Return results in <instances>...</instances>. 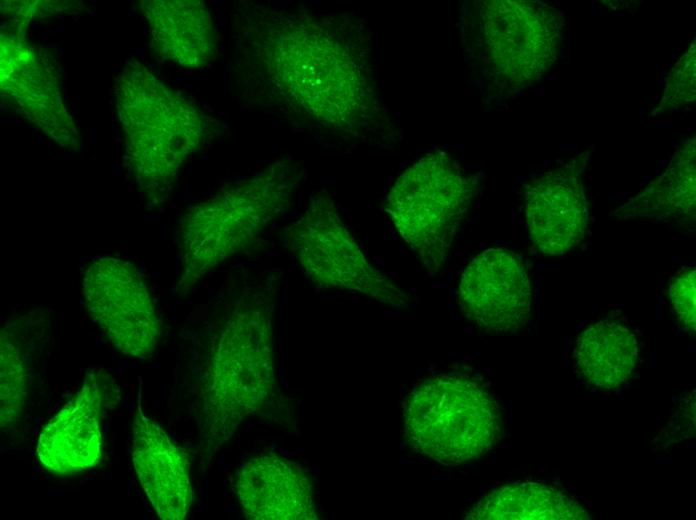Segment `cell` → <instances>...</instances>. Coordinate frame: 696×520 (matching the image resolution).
I'll list each match as a JSON object with an SVG mask.
<instances>
[{
  "label": "cell",
  "mask_w": 696,
  "mask_h": 520,
  "mask_svg": "<svg viewBox=\"0 0 696 520\" xmlns=\"http://www.w3.org/2000/svg\"><path fill=\"white\" fill-rule=\"evenodd\" d=\"M563 20L531 0L465 2L460 30L466 65L490 96H505L540 79L557 60Z\"/></svg>",
  "instance_id": "3"
},
{
  "label": "cell",
  "mask_w": 696,
  "mask_h": 520,
  "mask_svg": "<svg viewBox=\"0 0 696 520\" xmlns=\"http://www.w3.org/2000/svg\"><path fill=\"white\" fill-rule=\"evenodd\" d=\"M477 190L476 176L438 150L407 167L393 184L386 211L429 271L446 262Z\"/></svg>",
  "instance_id": "7"
},
{
  "label": "cell",
  "mask_w": 696,
  "mask_h": 520,
  "mask_svg": "<svg viewBox=\"0 0 696 520\" xmlns=\"http://www.w3.org/2000/svg\"><path fill=\"white\" fill-rule=\"evenodd\" d=\"M246 518L315 520L311 483L295 462L274 453L259 455L241 467L235 485Z\"/></svg>",
  "instance_id": "15"
},
{
  "label": "cell",
  "mask_w": 696,
  "mask_h": 520,
  "mask_svg": "<svg viewBox=\"0 0 696 520\" xmlns=\"http://www.w3.org/2000/svg\"><path fill=\"white\" fill-rule=\"evenodd\" d=\"M0 363V416L4 429L19 420L27 398L26 363L15 336L6 329L1 333Z\"/></svg>",
  "instance_id": "20"
},
{
  "label": "cell",
  "mask_w": 696,
  "mask_h": 520,
  "mask_svg": "<svg viewBox=\"0 0 696 520\" xmlns=\"http://www.w3.org/2000/svg\"><path fill=\"white\" fill-rule=\"evenodd\" d=\"M244 92L289 119L358 137L396 132L378 91L368 28L349 14L244 2Z\"/></svg>",
  "instance_id": "1"
},
{
  "label": "cell",
  "mask_w": 696,
  "mask_h": 520,
  "mask_svg": "<svg viewBox=\"0 0 696 520\" xmlns=\"http://www.w3.org/2000/svg\"><path fill=\"white\" fill-rule=\"evenodd\" d=\"M403 417L412 449L444 466L482 456L503 435L496 399L467 372L438 374L417 383L405 399Z\"/></svg>",
  "instance_id": "5"
},
{
  "label": "cell",
  "mask_w": 696,
  "mask_h": 520,
  "mask_svg": "<svg viewBox=\"0 0 696 520\" xmlns=\"http://www.w3.org/2000/svg\"><path fill=\"white\" fill-rule=\"evenodd\" d=\"M118 387L106 371L93 368L72 399L44 426L37 442L40 464L55 474L96 467L103 455L101 417L116 403Z\"/></svg>",
  "instance_id": "11"
},
{
  "label": "cell",
  "mask_w": 696,
  "mask_h": 520,
  "mask_svg": "<svg viewBox=\"0 0 696 520\" xmlns=\"http://www.w3.org/2000/svg\"><path fill=\"white\" fill-rule=\"evenodd\" d=\"M132 432L134 471L154 511L163 520L184 519L192 505L189 457L144 414L141 389Z\"/></svg>",
  "instance_id": "13"
},
{
  "label": "cell",
  "mask_w": 696,
  "mask_h": 520,
  "mask_svg": "<svg viewBox=\"0 0 696 520\" xmlns=\"http://www.w3.org/2000/svg\"><path fill=\"white\" fill-rule=\"evenodd\" d=\"M464 316L487 333L516 332L529 321L532 290L520 257L505 248H489L463 270L457 289Z\"/></svg>",
  "instance_id": "12"
},
{
  "label": "cell",
  "mask_w": 696,
  "mask_h": 520,
  "mask_svg": "<svg viewBox=\"0 0 696 520\" xmlns=\"http://www.w3.org/2000/svg\"><path fill=\"white\" fill-rule=\"evenodd\" d=\"M295 173L288 164L276 163L193 206L180 231L186 268L203 272L252 246L290 205Z\"/></svg>",
  "instance_id": "6"
},
{
  "label": "cell",
  "mask_w": 696,
  "mask_h": 520,
  "mask_svg": "<svg viewBox=\"0 0 696 520\" xmlns=\"http://www.w3.org/2000/svg\"><path fill=\"white\" fill-rule=\"evenodd\" d=\"M116 110L127 165L140 189L161 196L208 133V117L143 64L128 62L116 78Z\"/></svg>",
  "instance_id": "2"
},
{
  "label": "cell",
  "mask_w": 696,
  "mask_h": 520,
  "mask_svg": "<svg viewBox=\"0 0 696 520\" xmlns=\"http://www.w3.org/2000/svg\"><path fill=\"white\" fill-rule=\"evenodd\" d=\"M475 520H587L588 512L563 489L543 482L504 485L482 496L467 514Z\"/></svg>",
  "instance_id": "18"
},
{
  "label": "cell",
  "mask_w": 696,
  "mask_h": 520,
  "mask_svg": "<svg viewBox=\"0 0 696 520\" xmlns=\"http://www.w3.org/2000/svg\"><path fill=\"white\" fill-rule=\"evenodd\" d=\"M696 270L688 266L676 273L670 281L669 295L672 310L679 325L689 333L696 327Z\"/></svg>",
  "instance_id": "22"
},
{
  "label": "cell",
  "mask_w": 696,
  "mask_h": 520,
  "mask_svg": "<svg viewBox=\"0 0 696 520\" xmlns=\"http://www.w3.org/2000/svg\"><path fill=\"white\" fill-rule=\"evenodd\" d=\"M695 45L681 56L670 71L666 80V87L660 111H671L686 105L695 98Z\"/></svg>",
  "instance_id": "21"
},
{
  "label": "cell",
  "mask_w": 696,
  "mask_h": 520,
  "mask_svg": "<svg viewBox=\"0 0 696 520\" xmlns=\"http://www.w3.org/2000/svg\"><path fill=\"white\" fill-rule=\"evenodd\" d=\"M638 342L621 321L605 319L587 327L577 337L573 351L574 371L592 387L623 386L638 364Z\"/></svg>",
  "instance_id": "17"
},
{
  "label": "cell",
  "mask_w": 696,
  "mask_h": 520,
  "mask_svg": "<svg viewBox=\"0 0 696 520\" xmlns=\"http://www.w3.org/2000/svg\"><path fill=\"white\" fill-rule=\"evenodd\" d=\"M0 47L5 103L57 144L76 150L79 134L64 104L54 59L14 30L2 33Z\"/></svg>",
  "instance_id": "10"
},
{
  "label": "cell",
  "mask_w": 696,
  "mask_h": 520,
  "mask_svg": "<svg viewBox=\"0 0 696 520\" xmlns=\"http://www.w3.org/2000/svg\"><path fill=\"white\" fill-rule=\"evenodd\" d=\"M275 389L269 310L236 308L214 342L199 394V421L210 443L226 441L245 417L269 406Z\"/></svg>",
  "instance_id": "4"
},
{
  "label": "cell",
  "mask_w": 696,
  "mask_h": 520,
  "mask_svg": "<svg viewBox=\"0 0 696 520\" xmlns=\"http://www.w3.org/2000/svg\"><path fill=\"white\" fill-rule=\"evenodd\" d=\"M155 50L186 68H202L217 53L211 14L199 0H145L141 2Z\"/></svg>",
  "instance_id": "16"
},
{
  "label": "cell",
  "mask_w": 696,
  "mask_h": 520,
  "mask_svg": "<svg viewBox=\"0 0 696 520\" xmlns=\"http://www.w3.org/2000/svg\"><path fill=\"white\" fill-rule=\"evenodd\" d=\"M525 217L536 247L560 255L582 240L588 218L579 172L563 165L534 178L525 193Z\"/></svg>",
  "instance_id": "14"
},
{
  "label": "cell",
  "mask_w": 696,
  "mask_h": 520,
  "mask_svg": "<svg viewBox=\"0 0 696 520\" xmlns=\"http://www.w3.org/2000/svg\"><path fill=\"white\" fill-rule=\"evenodd\" d=\"M288 241L301 266L319 284L358 291L384 305H407L405 294L367 261L326 193L312 197L289 228Z\"/></svg>",
  "instance_id": "8"
},
{
  "label": "cell",
  "mask_w": 696,
  "mask_h": 520,
  "mask_svg": "<svg viewBox=\"0 0 696 520\" xmlns=\"http://www.w3.org/2000/svg\"><path fill=\"white\" fill-rule=\"evenodd\" d=\"M85 306L113 345L127 356L149 357L162 335V321L146 281L127 260L95 258L82 283Z\"/></svg>",
  "instance_id": "9"
},
{
  "label": "cell",
  "mask_w": 696,
  "mask_h": 520,
  "mask_svg": "<svg viewBox=\"0 0 696 520\" xmlns=\"http://www.w3.org/2000/svg\"><path fill=\"white\" fill-rule=\"evenodd\" d=\"M620 219L645 217L681 224L695 220V139L675 153L665 172L618 208Z\"/></svg>",
  "instance_id": "19"
}]
</instances>
